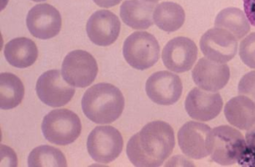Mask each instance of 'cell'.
Listing matches in <instances>:
<instances>
[{
  "mask_svg": "<svg viewBox=\"0 0 255 167\" xmlns=\"http://www.w3.org/2000/svg\"><path fill=\"white\" fill-rule=\"evenodd\" d=\"M211 128L202 122L188 121L178 132L180 150L189 158L201 160L209 156L207 150V136Z\"/></svg>",
  "mask_w": 255,
  "mask_h": 167,
  "instance_id": "cell-16",
  "label": "cell"
},
{
  "mask_svg": "<svg viewBox=\"0 0 255 167\" xmlns=\"http://www.w3.org/2000/svg\"><path fill=\"white\" fill-rule=\"evenodd\" d=\"M61 74L67 84L83 88L95 81L98 74V65L93 55L87 51L73 50L64 59Z\"/></svg>",
  "mask_w": 255,
  "mask_h": 167,
  "instance_id": "cell-7",
  "label": "cell"
},
{
  "mask_svg": "<svg viewBox=\"0 0 255 167\" xmlns=\"http://www.w3.org/2000/svg\"><path fill=\"white\" fill-rule=\"evenodd\" d=\"M246 149L238 162L244 167H255V124L246 133Z\"/></svg>",
  "mask_w": 255,
  "mask_h": 167,
  "instance_id": "cell-25",
  "label": "cell"
},
{
  "mask_svg": "<svg viewBox=\"0 0 255 167\" xmlns=\"http://www.w3.org/2000/svg\"><path fill=\"white\" fill-rule=\"evenodd\" d=\"M244 13L252 26H255V0H243Z\"/></svg>",
  "mask_w": 255,
  "mask_h": 167,
  "instance_id": "cell-27",
  "label": "cell"
},
{
  "mask_svg": "<svg viewBox=\"0 0 255 167\" xmlns=\"http://www.w3.org/2000/svg\"><path fill=\"white\" fill-rule=\"evenodd\" d=\"M186 13L182 7L174 2H162L156 6L153 20L158 28L167 32H174L183 26Z\"/></svg>",
  "mask_w": 255,
  "mask_h": 167,
  "instance_id": "cell-20",
  "label": "cell"
},
{
  "mask_svg": "<svg viewBox=\"0 0 255 167\" xmlns=\"http://www.w3.org/2000/svg\"><path fill=\"white\" fill-rule=\"evenodd\" d=\"M162 59L169 71L176 73L188 72L197 61V45L186 37L173 38L163 48Z\"/></svg>",
  "mask_w": 255,
  "mask_h": 167,
  "instance_id": "cell-12",
  "label": "cell"
},
{
  "mask_svg": "<svg viewBox=\"0 0 255 167\" xmlns=\"http://www.w3.org/2000/svg\"><path fill=\"white\" fill-rule=\"evenodd\" d=\"M62 20L60 12L49 3H40L30 9L26 26L34 38L50 39L59 34Z\"/></svg>",
  "mask_w": 255,
  "mask_h": 167,
  "instance_id": "cell-11",
  "label": "cell"
},
{
  "mask_svg": "<svg viewBox=\"0 0 255 167\" xmlns=\"http://www.w3.org/2000/svg\"><path fill=\"white\" fill-rule=\"evenodd\" d=\"M82 125L79 115L67 109L48 113L42 122V132L48 141L57 145H68L79 139Z\"/></svg>",
  "mask_w": 255,
  "mask_h": 167,
  "instance_id": "cell-4",
  "label": "cell"
},
{
  "mask_svg": "<svg viewBox=\"0 0 255 167\" xmlns=\"http://www.w3.org/2000/svg\"><path fill=\"white\" fill-rule=\"evenodd\" d=\"M3 54L12 67L23 69L31 67L37 61L38 50L33 41L21 37L6 43Z\"/></svg>",
  "mask_w": 255,
  "mask_h": 167,
  "instance_id": "cell-19",
  "label": "cell"
},
{
  "mask_svg": "<svg viewBox=\"0 0 255 167\" xmlns=\"http://www.w3.org/2000/svg\"><path fill=\"white\" fill-rule=\"evenodd\" d=\"M180 78L174 73L162 71L154 73L145 84V92L149 98L160 105H172L179 101L182 94Z\"/></svg>",
  "mask_w": 255,
  "mask_h": 167,
  "instance_id": "cell-10",
  "label": "cell"
},
{
  "mask_svg": "<svg viewBox=\"0 0 255 167\" xmlns=\"http://www.w3.org/2000/svg\"><path fill=\"white\" fill-rule=\"evenodd\" d=\"M238 39L226 29L208 30L200 40V48L205 57L219 63L232 61L238 52Z\"/></svg>",
  "mask_w": 255,
  "mask_h": 167,
  "instance_id": "cell-9",
  "label": "cell"
},
{
  "mask_svg": "<svg viewBox=\"0 0 255 167\" xmlns=\"http://www.w3.org/2000/svg\"><path fill=\"white\" fill-rule=\"evenodd\" d=\"M206 147L212 161L221 166H232L240 162L246 149V141L238 129L223 125L209 132Z\"/></svg>",
  "mask_w": 255,
  "mask_h": 167,
  "instance_id": "cell-3",
  "label": "cell"
},
{
  "mask_svg": "<svg viewBox=\"0 0 255 167\" xmlns=\"http://www.w3.org/2000/svg\"><path fill=\"white\" fill-rule=\"evenodd\" d=\"M121 22L116 14L107 9L95 12L86 25L88 37L98 46H109L119 38Z\"/></svg>",
  "mask_w": 255,
  "mask_h": 167,
  "instance_id": "cell-14",
  "label": "cell"
},
{
  "mask_svg": "<svg viewBox=\"0 0 255 167\" xmlns=\"http://www.w3.org/2000/svg\"><path fill=\"white\" fill-rule=\"evenodd\" d=\"M95 3L102 8H111L119 4L122 0H93Z\"/></svg>",
  "mask_w": 255,
  "mask_h": 167,
  "instance_id": "cell-29",
  "label": "cell"
},
{
  "mask_svg": "<svg viewBox=\"0 0 255 167\" xmlns=\"http://www.w3.org/2000/svg\"><path fill=\"white\" fill-rule=\"evenodd\" d=\"M123 54L129 66L134 69L144 71L153 67L158 61L159 43L149 32H133L125 41Z\"/></svg>",
  "mask_w": 255,
  "mask_h": 167,
  "instance_id": "cell-5",
  "label": "cell"
},
{
  "mask_svg": "<svg viewBox=\"0 0 255 167\" xmlns=\"http://www.w3.org/2000/svg\"><path fill=\"white\" fill-rule=\"evenodd\" d=\"M215 26L219 28L226 29L234 35L238 40L249 34L251 29L245 13L234 7L222 9L216 16Z\"/></svg>",
  "mask_w": 255,
  "mask_h": 167,
  "instance_id": "cell-21",
  "label": "cell"
},
{
  "mask_svg": "<svg viewBox=\"0 0 255 167\" xmlns=\"http://www.w3.org/2000/svg\"><path fill=\"white\" fill-rule=\"evenodd\" d=\"M11 149L7 147V146H1V154H2V159H3V161H2V163L4 162L5 163L6 160H8V167H13V164L16 166V160L15 157H9V154L11 153Z\"/></svg>",
  "mask_w": 255,
  "mask_h": 167,
  "instance_id": "cell-28",
  "label": "cell"
},
{
  "mask_svg": "<svg viewBox=\"0 0 255 167\" xmlns=\"http://www.w3.org/2000/svg\"><path fill=\"white\" fill-rule=\"evenodd\" d=\"M238 93L249 97L255 103V71L242 78L238 84Z\"/></svg>",
  "mask_w": 255,
  "mask_h": 167,
  "instance_id": "cell-26",
  "label": "cell"
},
{
  "mask_svg": "<svg viewBox=\"0 0 255 167\" xmlns=\"http://www.w3.org/2000/svg\"><path fill=\"white\" fill-rule=\"evenodd\" d=\"M125 105V97L119 88L104 83L90 87L82 98L83 112L97 124H109L118 120Z\"/></svg>",
  "mask_w": 255,
  "mask_h": 167,
  "instance_id": "cell-2",
  "label": "cell"
},
{
  "mask_svg": "<svg viewBox=\"0 0 255 167\" xmlns=\"http://www.w3.org/2000/svg\"><path fill=\"white\" fill-rule=\"evenodd\" d=\"M231 77L230 68L226 64L219 63L208 58H202L194 69L192 79L201 89L209 92H217L228 84Z\"/></svg>",
  "mask_w": 255,
  "mask_h": 167,
  "instance_id": "cell-15",
  "label": "cell"
},
{
  "mask_svg": "<svg viewBox=\"0 0 255 167\" xmlns=\"http://www.w3.org/2000/svg\"><path fill=\"white\" fill-rule=\"evenodd\" d=\"M239 55L247 67L255 69V32L250 33L241 42Z\"/></svg>",
  "mask_w": 255,
  "mask_h": 167,
  "instance_id": "cell-24",
  "label": "cell"
},
{
  "mask_svg": "<svg viewBox=\"0 0 255 167\" xmlns=\"http://www.w3.org/2000/svg\"><path fill=\"white\" fill-rule=\"evenodd\" d=\"M30 167H67V160L61 150L49 145L35 148L28 156Z\"/></svg>",
  "mask_w": 255,
  "mask_h": 167,
  "instance_id": "cell-23",
  "label": "cell"
},
{
  "mask_svg": "<svg viewBox=\"0 0 255 167\" xmlns=\"http://www.w3.org/2000/svg\"><path fill=\"white\" fill-rule=\"evenodd\" d=\"M34 2H42V1H46V0H32Z\"/></svg>",
  "mask_w": 255,
  "mask_h": 167,
  "instance_id": "cell-31",
  "label": "cell"
},
{
  "mask_svg": "<svg viewBox=\"0 0 255 167\" xmlns=\"http://www.w3.org/2000/svg\"><path fill=\"white\" fill-rule=\"evenodd\" d=\"M224 112L230 124L238 129L250 130L255 124V103L247 96H237L230 99Z\"/></svg>",
  "mask_w": 255,
  "mask_h": 167,
  "instance_id": "cell-18",
  "label": "cell"
},
{
  "mask_svg": "<svg viewBox=\"0 0 255 167\" xmlns=\"http://www.w3.org/2000/svg\"><path fill=\"white\" fill-rule=\"evenodd\" d=\"M36 92L44 104L58 108L69 103L75 93V88L64 80L59 70H50L38 78Z\"/></svg>",
  "mask_w": 255,
  "mask_h": 167,
  "instance_id": "cell-8",
  "label": "cell"
},
{
  "mask_svg": "<svg viewBox=\"0 0 255 167\" xmlns=\"http://www.w3.org/2000/svg\"><path fill=\"white\" fill-rule=\"evenodd\" d=\"M155 3L145 0H126L120 7V16L127 26L136 30L147 29L153 24Z\"/></svg>",
  "mask_w": 255,
  "mask_h": 167,
  "instance_id": "cell-17",
  "label": "cell"
},
{
  "mask_svg": "<svg viewBox=\"0 0 255 167\" xmlns=\"http://www.w3.org/2000/svg\"><path fill=\"white\" fill-rule=\"evenodd\" d=\"M174 146L171 126L164 121H152L128 140L127 156L134 167H157L171 156Z\"/></svg>",
  "mask_w": 255,
  "mask_h": 167,
  "instance_id": "cell-1",
  "label": "cell"
},
{
  "mask_svg": "<svg viewBox=\"0 0 255 167\" xmlns=\"http://www.w3.org/2000/svg\"><path fill=\"white\" fill-rule=\"evenodd\" d=\"M124 148L121 133L111 126L96 127L88 137V152L94 161L108 164L115 161Z\"/></svg>",
  "mask_w": 255,
  "mask_h": 167,
  "instance_id": "cell-6",
  "label": "cell"
},
{
  "mask_svg": "<svg viewBox=\"0 0 255 167\" xmlns=\"http://www.w3.org/2000/svg\"><path fill=\"white\" fill-rule=\"evenodd\" d=\"M189 116L199 121H211L217 117L223 108V99L219 92H209L201 88L190 91L185 102Z\"/></svg>",
  "mask_w": 255,
  "mask_h": 167,
  "instance_id": "cell-13",
  "label": "cell"
},
{
  "mask_svg": "<svg viewBox=\"0 0 255 167\" xmlns=\"http://www.w3.org/2000/svg\"><path fill=\"white\" fill-rule=\"evenodd\" d=\"M25 88L20 78L12 73L0 75V107L2 110H11L21 103Z\"/></svg>",
  "mask_w": 255,
  "mask_h": 167,
  "instance_id": "cell-22",
  "label": "cell"
},
{
  "mask_svg": "<svg viewBox=\"0 0 255 167\" xmlns=\"http://www.w3.org/2000/svg\"><path fill=\"white\" fill-rule=\"evenodd\" d=\"M145 1H147V2H151V3H157L159 0H145Z\"/></svg>",
  "mask_w": 255,
  "mask_h": 167,
  "instance_id": "cell-30",
  "label": "cell"
}]
</instances>
